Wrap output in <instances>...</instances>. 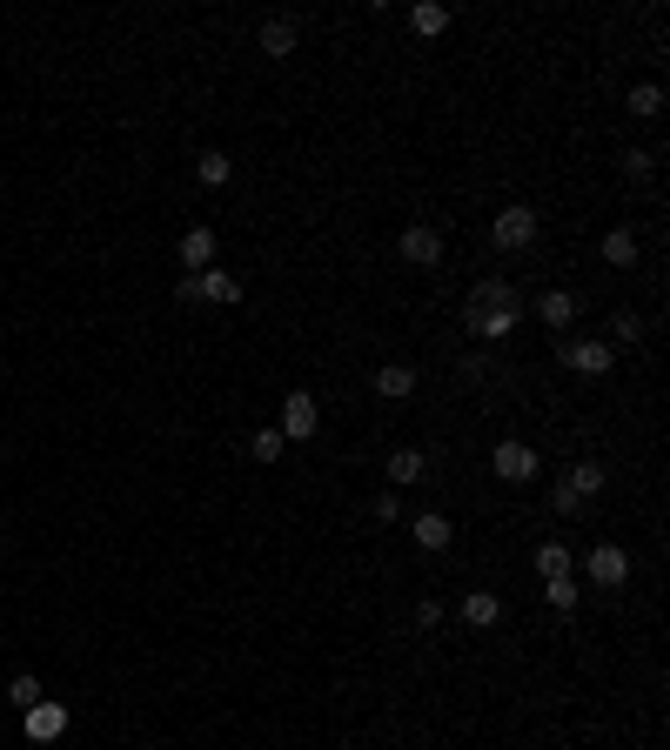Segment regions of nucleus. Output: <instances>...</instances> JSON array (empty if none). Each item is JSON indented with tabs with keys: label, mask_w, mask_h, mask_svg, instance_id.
<instances>
[{
	"label": "nucleus",
	"mask_w": 670,
	"mask_h": 750,
	"mask_svg": "<svg viewBox=\"0 0 670 750\" xmlns=\"http://www.w3.org/2000/svg\"><path fill=\"white\" fill-rule=\"evenodd\" d=\"M21 724H27V737H34V744H54V737H61V730H67V704H54V697H41V704H34V710H21Z\"/></svg>",
	"instance_id": "423d86ee"
},
{
	"label": "nucleus",
	"mask_w": 670,
	"mask_h": 750,
	"mask_svg": "<svg viewBox=\"0 0 670 750\" xmlns=\"http://www.w3.org/2000/svg\"><path fill=\"white\" fill-rule=\"evenodd\" d=\"M309 436H315V402H309V389H295L282 402V442H309Z\"/></svg>",
	"instance_id": "1a4fd4ad"
},
{
	"label": "nucleus",
	"mask_w": 670,
	"mask_h": 750,
	"mask_svg": "<svg viewBox=\"0 0 670 750\" xmlns=\"http://www.w3.org/2000/svg\"><path fill=\"white\" fill-rule=\"evenodd\" d=\"M295 47H302V21H295V14H275V21H262V54H268V61H289Z\"/></svg>",
	"instance_id": "39448f33"
},
{
	"label": "nucleus",
	"mask_w": 670,
	"mask_h": 750,
	"mask_svg": "<svg viewBox=\"0 0 670 750\" xmlns=\"http://www.w3.org/2000/svg\"><path fill=\"white\" fill-rule=\"evenodd\" d=\"M195 288L208 295V302H242V282H235V275H222V268H201Z\"/></svg>",
	"instance_id": "4468645a"
},
{
	"label": "nucleus",
	"mask_w": 670,
	"mask_h": 750,
	"mask_svg": "<svg viewBox=\"0 0 670 750\" xmlns=\"http://www.w3.org/2000/svg\"><path fill=\"white\" fill-rule=\"evenodd\" d=\"M610 335H617V342H644V315L617 309V315H610Z\"/></svg>",
	"instance_id": "b1692460"
},
{
	"label": "nucleus",
	"mask_w": 670,
	"mask_h": 750,
	"mask_svg": "<svg viewBox=\"0 0 670 750\" xmlns=\"http://www.w3.org/2000/svg\"><path fill=\"white\" fill-rule=\"evenodd\" d=\"M248 449H255V463H275V456H282V429H255Z\"/></svg>",
	"instance_id": "393cba45"
},
{
	"label": "nucleus",
	"mask_w": 670,
	"mask_h": 750,
	"mask_svg": "<svg viewBox=\"0 0 670 750\" xmlns=\"http://www.w3.org/2000/svg\"><path fill=\"white\" fill-rule=\"evenodd\" d=\"M409 27L429 41V34H443V27H449V7H443V0H416V7H409Z\"/></svg>",
	"instance_id": "2eb2a0df"
},
{
	"label": "nucleus",
	"mask_w": 670,
	"mask_h": 750,
	"mask_svg": "<svg viewBox=\"0 0 670 750\" xmlns=\"http://www.w3.org/2000/svg\"><path fill=\"white\" fill-rule=\"evenodd\" d=\"M195 175L208 181V188H222V181L235 175V161H228V155H201V161H195Z\"/></svg>",
	"instance_id": "4be33fe9"
},
{
	"label": "nucleus",
	"mask_w": 670,
	"mask_h": 750,
	"mask_svg": "<svg viewBox=\"0 0 670 750\" xmlns=\"http://www.w3.org/2000/svg\"><path fill=\"white\" fill-rule=\"evenodd\" d=\"M550 596V610H577V576H557V583H543Z\"/></svg>",
	"instance_id": "5701e85b"
},
{
	"label": "nucleus",
	"mask_w": 670,
	"mask_h": 750,
	"mask_svg": "<svg viewBox=\"0 0 670 750\" xmlns=\"http://www.w3.org/2000/svg\"><path fill=\"white\" fill-rule=\"evenodd\" d=\"M463 322H469V335H476V342H503V335L523 322V302H516V288L503 282V275H490V282L469 288Z\"/></svg>",
	"instance_id": "f257e3e1"
},
{
	"label": "nucleus",
	"mask_w": 670,
	"mask_h": 750,
	"mask_svg": "<svg viewBox=\"0 0 670 750\" xmlns=\"http://www.w3.org/2000/svg\"><path fill=\"white\" fill-rule=\"evenodd\" d=\"M396 248H402V262H409V268H436V262H443V235H436L429 221H409Z\"/></svg>",
	"instance_id": "7ed1b4c3"
},
{
	"label": "nucleus",
	"mask_w": 670,
	"mask_h": 750,
	"mask_svg": "<svg viewBox=\"0 0 670 750\" xmlns=\"http://www.w3.org/2000/svg\"><path fill=\"white\" fill-rule=\"evenodd\" d=\"M563 369H577V375H610V349H603V342H590V335H577V342H563Z\"/></svg>",
	"instance_id": "6e6552de"
},
{
	"label": "nucleus",
	"mask_w": 670,
	"mask_h": 750,
	"mask_svg": "<svg viewBox=\"0 0 670 750\" xmlns=\"http://www.w3.org/2000/svg\"><path fill=\"white\" fill-rule=\"evenodd\" d=\"M657 108H664V88H657V81H637V88H630V114H644L650 121Z\"/></svg>",
	"instance_id": "aec40b11"
},
{
	"label": "nucleus",
	"mask_w": 670,
	"mask_h": 750,
	"mask_svg": "<svg viewBox=\"0 0 670 750\" xmlns=\"http://www.w3.org/2000/svg\"><path fill=\"white\" fill-rule=\"evenodd\" d=\"M563 483H570V489H577V496H583V503H590V496H597V489H603V469H597V463H577V469H570V476H563Z\"/></svg>",
	"instance_id": "412c9836"
},
{
	"label": "nucleus",
	"mask_w": 670,
	"mask_h": 750,
	"mask_svg": "<svg viewBox=\"0 0 670 750\" xmlns=\"http://www.w3.org/2000/svg\"><path fill=\"white\" fill-rule=\"evenodd\" d=\"M416 550H429V556L449 550V523L443 516H416Z\"/></svg>",
	"instance_id": "a211bd4d"
},
{
	"label": "nucleus",
	"mask_w": 670,
	"mask_h": 750,
	"mask_svg": "<svg viewBox=\"0 0 670 750\" xmlns=\"http://www.w3.org/2000/svg\"><path fill=\"white\" fill-rule=\"evenodd\" d=\"M536 570H543V583L570 576V550H563V543H543V550H536Z\"/></svg>",
	"instance_id": "6ab92c4d"
},
{
	"label": "nucleus",
	"mask_w": 670,
	"mask_h": 750,
	"mask_svg": "<svg viewBox=\"0 0 670 750\" xmlns=\"http://www.w3.org/2000/svg\"><path fill=\"white\" fill-rule=\"evenodd\" d=\"M181 262L195 268V275L215 262V228H188V235H181Z\"/></svg>",
	"instance_id": "f8f14e48"
},
{
	"label": "nucleus",
	"mask_w": 670,
	"mask_h": 750,
	"mask_svg": "<svg viewBox=\"0 0 670 750\" xmlns=\"http://www.w3.org/2000/svg\"><path fill=\"white\" fill-rule=\"evenodd\" d=\"M496 617H503V603H496V590H469V596H463V623H469V630H490Z\"/></svg>",
	"instance_id": "9b49d317"
},
{
	"label": "nucleus",
	"mask_w": 670,
	"mask_h": 750,
	"mask_svg": "<svg viewBox=\"0 0 670 750\" xmlns=\"http://www.w3.org/2000/svg\"><path fill=\"white\" fill-rule=\"evenodd\" d=\"M376 389H382L389 402L416 396V369H409V362H389V369H376Z\"/></svg>",
	"instance_id": "ddd939ff"
},
{
	"label": "nucleus",
	"mask_w": 670,
	"mask_h": 750,
	"mask_svg": "<svg viewBox=\"0 0 670 750\" xmlns=\"http://www.w3.org/2000/svg\"><path fill=\"white\" fill-rule=\"evenodd\" d=\"M603 262L630 268V262H637V235H630V228H610V235H603Z\"/></svg>",
	"instance_id": "dca6fc26"
},
{
	"label": "nucleus",
	"mask_w": 670,
	"mask_h": 750,
	"mask_svg": "<svg viewBox=\"0 0 670 750\" xmlns=\"http://www.w3.org/2000/svg\"><path fill=\"white\" fill-rule=\"evenodd\" d=\"M396 509H402L396 489H382V496H376V523H396Z\"/></svg>",
	"instance_id": "bb28decb"
},
{
	"label": "nucleus",
	"mask_w": 670,
	"mask_h": 750,
	"mask_svg": "<svg viewBox=\"0 0 670 750\" xmlns=\"http://www.w3.org/2000/svg\"><path fill=\"white\" fill-rule=\"evenodd\" d=\"M490 463H496V476H503V483H530V476H536V449L510 436V442H496Z\"/></svg>",
	"instance_id": "20e7f679"
},
{
	"label": "nucleus",
	"mask_w": 670,
	"mask_h": 750,
	"mask_svg": "<svg viewBox=\"0 0 670 750\" xmlns=\"http://www.w3.org/2000/svg\"><path fill=\"white\" fill-rule=\"evenodd\" d=\"M590 583H603V590L630 583V556L617 550V543H597V550H590Z\"/></svg>",
	"instance_id": "0eeeda50"
},
{
	"label": "nucleus",
	"mask_w": 670,
	"mask_h": 750,
	"mask_svg": "<svg viewBox=\"0 0 670 750\" xmlns=\"http://www.w3.org/2000/svg\"><path fill=\"white\" fill-rule=\"evenodd\" d=\"M490 242L510 248V255H516V248H530V242H536V208H523V201H516V208H503V215L490 221Z\"/></svg>",
	"instance_id": "f03ea898"
},
{
	"label": "nucleus",
	"mask_w": 670,
	"mask_h": 750,
	"mask_svg": "<svg viewBox=\"0 0 670 750\" xmlns=\"http://www.w3.org/2000/svg\"><path fill=\"white\" fill-rule=\"evenodd\" d=\"M536 322H543V329H570V322H577V295H563V288H550V295L536 302Z\"/></svg>",
	"instance_id": "9d476101"
},
{
	"label": "nucleus",
	"mask_w": 670,
	"mask_h": 750,
	"mask_svg": "<svg viewBox=\"0 0 670 750\" xmlns=\"http://www.w3.org/2000/svg\"><path fill=\"white\" fill-rule=\"evenodd\" d=\"M7 697H14L21 710H34V704H41V677H14V684H7Z\"/></svg>",
	"instance_id": "a878e982"
},
{
	"label": "nucleus",
	"mask_w": 670,
	"mask_h": 750,
	"mask_svg": "<svg viewBox=\"0 0 670 750\" xmlns=\"http://www.w3.org/2000/svg\"><path fill=\"white\" fill-rule=\"evenodd\" d=\"M423 449H396V456H389V483H423Z\"/></svg>",
	"instance_id": "f3484780"
}]
</instances>
